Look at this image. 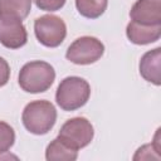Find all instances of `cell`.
<instances>
[{
  "mask_svg": "<svg viewBox=\"0 0 161 161\" xmlns=\"http://www.w3.org/2000/svg\"><path fill=\"white\" fill-rule=\"evenodd\" d=\"M55 79L54 68L44 60H31L25 63L18 77L20 88L28 93H43L48 91Z\"/></svg>",
  "mask_w": 161,
  "mask_h": 161,
  "instance_id": "cell-1",
  "label": "cell"
},
{
  "mask_svg": "<svg viewBox=\"0 0 161 161\" xmlns=\"http://www.w3.org/2000/svg\"><path fill=\"white\" fill-rule=\"evenodd\" d=\"M24 127L33 135H47L57 122V109L47 99H38L28 103L21 113Z\"/></svg>",
  "mask_w": 161,
  "mask_h": 161,
  "instance_id": "cell-2",
  "label": "cell"
},
{
  "mask_svg": "<svg viewBox=\"0 0 161 161\" xmlns=\"http://www.w3.org/2000/svg\"><path fill=\"white\" fill-rule=\"evenodd\" d=\"M91 97L89 83L77 75H70L64 78L55 92L57 104L67 112L75 111L83 107Z\"/></svg>",
  "mask_w": 161,
  "mask_h": 161,
  "instance_id": "cell-3",
  "label": "cell"
},
{
  "mask_svg": "<svg viewBox=\"0 0 161 161\" xmlns=\"http://www.w3.org/2000/svg\"><path fill=\"white\" fill-rule=\"evenodd\" d=\"M34 33L42 45L57 48L64 42L67 36V25L62 18L47 14L35 19Z\"/></svg>",
  "mask_w": 161,
  "mask_h": 161,
  "instance_id": "cell-4",
  "label": "cell"
},
{
  "mask_svg": "<svg viewBox=\"0 0 161 161\" xmlns=\"http://www.w3.org/2000/svg\"><path fill=\"white\" fill-rule=\"evenodd\" d=\"M103 53H104V45L98 38L84 35L77 38L68 47L65 58L74 64L88 65L99 60Z\"/></svg>",
  "mask_w": 161,
  "mask_h": 161,
  "instance_id": "cell-5",
  "label": "cell"
},
{
  "mask_svg": "<svg viewBox=\"0 0 161 161\" xmlns=\"http://www.w3.org/2000/svg\"><path fill=\"white\" fill-rule=\"evenodd\" d=\"M93 137V126L86 117H73L65 121L58 133V138L74 150L88 146Z\"/></svg>",
  "mask_w": 161,
  "mask_h": 161,
  "instance_id": "cell-6",
  "label": "cell"
},
{
  "mask_svg": "<svg viewBox=\"0 0 161 161\" xmlns=\"http://www.w3.org/2000/svg\"><path fill=\"white\" fill-rule=\"evenodd\" d=\"M28 42L26 28L14 16L0 15V44L8 49H19Z\"/></svg>",
  "mask_w": 161,
  "mask_h": 161,
  "instance_id": "cell-7",
  "label": "cell"
},
{
  "mask_svg": "<svg viewBox=\"0 0 161 161\" xmlns=\"http://www.w3.org/2000/svg\"><path fill=\"white\" fill-rule=\"evenodd\" d=\"M132 21L145 25H161V0H137L131 10Z\"/></svg>",
  "mask_w": 161,
  "mask_h": 161,
  "instance_id": "cell-8",
  "label": "cell"
},
{
  "mask_svg": "<svg viewBox=\"0 0 161 161\" xmlns=\"http://www.w3.org/2000/svg\"><path fill=\"white\" fill-rule=\"evenodd\" d=\"M141 77L155 84H161V48H155L152 50L146 52L140 60L138 64Z\"/></svg>",
  "mask_w": 161,
  "mask_h": 161,
  "instance_id": "cell-9",
  "label": "cell"
},
{
  "mask_svg": "<svg viewBox=\"0 0 161 161\" xmlns=\"http://www.w3.org/2000/svg\"><path fill=\"white\" fill-rule=\"evenodd\" d=\"M128 40L137 45H146L155 43L161 36V25H145L136 21H130L126 28Z\"/></svg>",
  "mask_w": 161,
  "mask_h": 161,
  "instance_id": "cell-10",
  "label": "cell"
},
{
  "mask_svg": "<svg viewBox=\"0 0 161 161\" xmlns=\"http://www.w3.org/2000/svg\"><path fill=\"white\" fill-rule=\"evenodd\" d=\"M78 157V150L69 147L58 137L54 138L45 150V158L48 161H74Z\"/></svg>",
  "mask_w": 161,
  "mask_h": 161,
  "instance_id": "cell-11",
  "label": "cell"
},
{
  "mask_svg": "<svg viewBox=\"0 0 161 161\" xmlns=\"http://www.w3.org/2000/svg\"><path fill=\"white\" fill-rule=\"evenodd\" d=\"M31 10V0H0V15L25 19Z\"/></svg>",
  "mask_w": 161,
  "mask_h": 161,
  "instance_id": "cell-12",
  "label": "cell"
},
{
  "mask_svg": "<svg viewBox=\"0 0 161 161\" xmlns=\"http://www.w3.org/2000/svg\"><path fill=\"white\" fill-rule=\"evenodd\" d=\"M108 0H75L78 13L87 19L99 18L107 9Z\"/></svg>",
  "mask_w": 161,
  "mask_h": 161,
  "instance_id": "cell-13",
  "label": "cell"
},
{
  "mask_svg": "<svg viewBox=\"0 0 161 161\" xmlns=\"http://www.w3.org/2000/svg\"><path fill=\"white\" fill-rule=\"evenodd\" d=\"M14 142H15L14 128L9 123L0 121V153L10 150Z\"/></svg>",
  "mask_w": 161,
  "mask_h": 161,
  "instance_id": "cell-14",
  "label": "cell"
},
{
  "mask_svg": "<svg viewBox=\"0 0 161 161\" xmlns=\"http://www.w3.org/2000/svg\"><path fill=\"white\" fill-rule=\"evenodd\" d=\"M67 0H34L38 9L44 11H58L60 10Z\"/></svg>",
  "mask_w": 161,
  "mask_h": 161,
  "instance_id": "cell-15",
  "label": "cell"
},
{
  "mask_svg": "<svg viewBox=\"0 0 161 161\" xmlns=\"http://www.w3.org/2000/svg\"><path fill=\"white\" fill-rule=\"evenodd\" d=\"M151 150H155V147H153V145H143L142 147H140L138 150H137V152L135 153V156H133V160H147V158H156V160H160V157H161V155H158V152L156 151H153V152H150Z\"/></svg>",
  "mask_w": 161,
  "mask_h": 161,
  "instance_id": "cell-16",
  "label": "cell"
},
{
  "mask_svg": "<svg viewBox=\"0 0 161 161\" xmlns=\"http://www.w3.org/2000/svg\"><path fill=\"white\" fill-rule=\"evenodd\" d=\"M10 79V65L9 63L0 57V87H4Z\"/></svg>",
  "mask_w": 161,
  "mask_h": 161,
  "instance_id": "cell-17",
  "label": "cell"
}]
</instances>
